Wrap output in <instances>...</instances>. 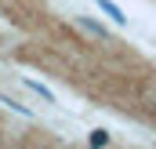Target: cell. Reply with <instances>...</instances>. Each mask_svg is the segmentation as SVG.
I'll return each mask as SVG.
<instances>
[{"instance_id":"cell-1","label":"cell","mask_w":156,"mask_h":149,"mask_svg":"<svg viewBox=\"0 0 156 149\" xmlns=\"http://www.w3.org/2000/svg\"><path fill=\"white\" fill-rule=\"evenodd\" d=\"M76 26L83 29V33H91V37H98V40H109V29H105L102 22H94V18H83V15H80V18H76Z\"/></svg>"},{"instance_id":"cell-3","label":"cell","mask_w":156,"mask_h":149,"mask_svg":"<svg viewBox=\"0 0 156 149\" xmlns=\"http://www.w3.org/2000/svg\"><path fill=\"white\" fill-rule=\"evenodd\" d=\"M26 84H29V87L37 91V95H40V98H44V102H55V95H51V91H47V87H44L40 80H26Z\"/></svg>"},{"instance_id":"cell-2","label":"cell","mask_w":156,"mask_h":149,"mask_svg":"<svg viewBox=\"0 0 156 149\" xmlns=\"http://www.w3.org/2000/svg\"><path fill=\"white\" fill-rule=\"evenodd\" d=\"M94 4H98V7H102V11H105V15H109L113 22H116V26H123V22H127V15L120 11V7L113 4V0H94Z\"/></svg>"},{"instance_id":"cell-5","label":"cell","mask_w":156,"mask_h":149,"mask_svg":"<svg viewBox=\"0 0 156 149\" xmlns=\"http://www.w3.org/2000/svg\"><path fill=\"white\" fill-rule=\"evenodd\" d=\"M153 106H156V102H153Z\"/></svg>"},{"instance_id":"cell-4","label":"cell","mask_w":156,"mask_h":149,"mask_svg":"<svg viewBox=\"0 0 156 149\" xmlns=\"http://www.w3.org/2000/svg\"><path fill=\"white\" fill-rule=\"evenodd\" d=\"M87 142H91V146H109V131H91Z\"/></svg>"}]
</instances>
